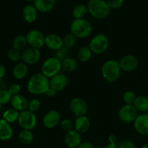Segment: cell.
Segmentation results:
<instances>
[{
	"label": "cell",
	"mask_w": 148,
	"mask_h": 148,
	"mask_svg": "<svg viewBox=\"0 0 148 148\" xmlns=\"http://www.w3.org/2000/svg\"><path fill=\"white\" fill-rule=\"evenodd\" d=\"M121 71L126 72H134L139 65V61L135 56L132 54H127L123 56L119 62Z\"/></svg>",
	"instance_id": "4fadbf2b"
},
{
	"label": "cell",
	"mask_w": 148,
	"mask_h": 148,
	"mask_svg": "<svg viewBox=\"0 0 148 148\" xmlns=\"http://www.w3.org/2000/svg\"><path fill=\"white\" fill-rule=\"evenodd\" d=\"M109 38L103 33H99L93 36L89 42L88 46L91 51L95 54H101L106 51L109 46Z\"/></svg>",
	"instance_id": "8992f818"
},
{
	"label": "cell",
	"mask_w": 148,
	"mask_h": 148,
	"mask_svg": "<svg viewBox=\"0 0 148 148\" xmlns=\"http://www.w3.org/2000/svg\"><path fill=\"white\" fill-rule=\"evenodd\" d=\"M134 128L138 134L148 135V114L139 115L134 121Z\"/></svg>",
	"instance_id": "2e32d148"
},
{
	"label": "cell",
	"mask_w": 148,
	"mask_h": 148,
	"mask_svg": "<svg viewBox=\"0 0 148 148\" xmlns=\"http://www.w3.org/2000/svg\"><path fill=\"white\" fill-rule=\"evenodd\" d=\"M40 106H41V103H40V100H38V98H33L30 101H28L27 109L32 112L36 113L40 110Z\"/></svg>",
	"instance_id": "e575fe53"
},
{
	"label": "cell",
	"mask_w": 148,
	"mask_h": 148,
	"mask_svg": "<svg viewBox=\"0 0 148 148\" xmlns=\"http://www.w3.org/2000/svg\"><path fill=\"white\" fill-rule=\"evenodd\" d=\"M19 126L22 130H33L37 124V117L35 113L29 111L28 109L20 113L18 120Z\"/></svg>",
	"instance_id": "52a82bcc"
},
{
	"label": "cell",
	"mask_w": 148,
	"mask_h": 148,
	"mask_svg": "<svg viewBox=\"0 0 148 148\" xmlns=\"http://www.w3.org/2000/svg\"><path fill=\"white\" fill-rule=\"evenodd\" d=\"M18 140L22 144L30 145L34 140V134L31 130H22L18 134Z\"/></svg>",
	"instance_id": "d4e9b609"
},
{
	"label": "cell",
	"mask_w": 148,
	"mask_h": 148,
	"mask_svg": "<svg viewBox=\"0 0 148 148\" xmlns=\"http://www.w3.org/2000/svg\"><path fill=\"white\" fill-rule=\"evenodd\" d=\"M142 148H148V143H146V144H145L142 147Z\"/></svg>",
	"instance_id": "7dc6e473"
},
{
	"label": "cell",
	"mask_w": 148,
	"mask_h": 148,
	"mask_svg": "<svg viewBox=\"0 0 148 148\" xmlns=\"http://www.w3.org/2000/svg\"><path fill=\"white\" fill-rule=\"evenodd\" d=\"M25 1H34V0H25Z\"/></svg>",
	"instance_id": "f907efd6"
},
{
	"label": "cell",
	"mask_w": 148,
	"mask_h": 148,
	"mask_svg": "<svg viewBox=\"0 0 148 148\" xmlns=\"http://www.w3.org/2000/svg\"><path fill=\"white\" fill-rule=\"evenodd\" d=\"M60 126L61 128L63 131H64L65 132H70L72 130H75V126H74V123L71 121L69 119H62L60 122Z\"/></svg>",
	"instance_id": "d590c367"
},
{
	"label": "cell",
	"mask_w": 148,
	"mask_h": 148,
	"mask_svg": "<svg viewBox=\"0 0 148 148\" xmlns=\"http://www.w3.org/2000/svg\"><path fill=\"white\" fill-rule=\"evenodd\" d=\"M88 7L83 4H78L72 10V17L74 19H83L88 13Z\"/></svg>",
	"instance_id": "83f0119b"
},
{
	"label": "cell",
	"mask_w": 148,
	"mask_h": 148,
	"mask_svg": "<svg viewBox=\"0 0 148 148\" xmlns=\"http://www.w3.org/2000/svg\"><path fill=\"white\" fill-rule=\"evenodd\" d=\"M49 88L50 79L43 75L41 72L32 75L27 82V90L32 95L45 94Z\"/></svg>",
	"instance_id": "6da1fadb"
},
{
	"label": "cell",
	"mask_w": 148,
	"mask_h": 148,
	"mask_svg": "<svg viewBox=\"0 0 148 148\" xmlns=\"http://www.w3.org/2000/svg\"><path fill=\"white\" fill-rule=\"evenodd\" d=\"M56 0H34L33 5L38 11L43 13L49 12L55 7Z\"/></svg>",
	"instance_id": "44dd1931"
},
{
	"label": "cell",
	"mask_w": 148,
	"mask_h": 148,
	"mask_svg": "<svg viewBox=\"0 0 148 148\" xmlns=\"http://www.w3.org/2000/svg\"><path fill=\"white\" fill-rule=\"evenodd\" d=\"M117 140H118L117 136L114 134L109 135V137H108V143H117Z\"/></svg>",
	"instance_id": "7bdbcfd3"
},
{
	"label": "cell",
	"mask_w": 148,
	"mask_h": 148,
	"mask_svg": "<svg viewBox=\"0 0 148 148\" xmlns=\"http://www.w3.org/2000/svg\"><path fill=\"white\" fill-rule=\"evenodd\" d=\"M20 116V112L17 111V110L14 109L13 108H8L2 114V119L5 120L7 122L12 124V123H14L17 121Z\"/></svg>",
	"instance_id": "484cf974"
},
{
	"label": "cell",
	"mask_w": 148,
	"mask_h": 148,
	"mask_svg": "<svg viewBox=\"0 0 148 148\" xmlns=\"http://www.w3.org/2000/svg\"><path fill=\"white\" fill-rule=\"evenodd\" d=\"M12 95L10 94L8 90H0V105L3 106L11 101Z\"/></svg>",
	"instance_id": "836d02e7"
},
{
	"label": "cell",
	"mask_w": 148,
	"mask_h": 148,
	"mask_svg": "<svg viewBox=\"0 0 148 148\" xmlns=\"http://www.w3.org/2000/svg\"><path fill=\"white\" fill-rule=\"evenodd\" d=\"M121 69L119 62L115 59L106 61L101 67V75L103 78L108 82H115L121 75Z\"/></svg>",
	"instance_id": "7a4b0ae2"
},
{
	"label": "cell",
	"mask_w": 148,
	"mask_h": 148,
	"mask_svg": "<svg viewBox=\"0 0 148 148\" xmlns=\"http://www.w3.org/2000/svg\"><path fill=\"white\" fill-rule=\"evenodd\" d=\"M69 108L74 115L76 117L84 116L87 114L88 110V106L86 101L82 98H73L69 103Z\"/></svg>",
	"instance_id": "8fae6325"
},
{
	"label": "cell",
	"mask_w": 148,
	"mask_h": 148,
	"mask_svg": "<svg viewBox=\"0 0 148 148\" xmlns=\"http://www.w3.org/2000/svg\"><path fill=\"white\" fill-rule=\"evenodd\" d=\"M77 62L72 57H68L62 62V67L66 72H72L77 68Z\"/></svg>",
	"instance_id": "4316f807"
},
{
	"label": "cell",
	"mask_w": 148,
	"mask_h": 148,
	"mask_svg": "<svg viewBox=\"0 0 148 148\" xmlns=\"http://www.w3.org/2000/svg\"><path fill=\"white\" fill-rule=\"evenodd\" d=\"M38 17V10L33 4H27L23 9V17L27 23H33Z\"/></svg>",
	"instance_id": "ffe728a7"
},
{
	"label": "cell",
	"mask_w": 148,
	"mask_h": 148,
	"mask_svg": "<svg viewBox=\"0 0 148 148\" xmlns=\"http://www.w3.org/2000/svg\"><path fill=\"white\" fill-rule=\"evenodd\" d=\"M64 143L69 148H77L82 143L81 134L75 130L68 132L65 134Z\"/></svg>",
	"instance_id": "e0dca14e"
},
{
	"label": "cell",
	"mask_w": 148,
	"mask_h": 148,
	"mask_svg": "<svg viewBox=\"0 0 148 148\" xmlns=\"http://www.w3.org/2000/svg\"><path fill=\"white\" fill-rule=\"evenodd\" d=\"M87 7L88 12L98 20L106 18L111 12V8L105 0H89Z\"/></svg>",
	"instance_id": "277c9868"
},
{
	"label": "cell",
	"mask_w": 148,
	"mask_h": 148,
	"mask_svg": "<svg viewBox=\"0 0 148 148\" xmlns=\"http://www.w3.org/2000/svg\"><path fill=\"white\" fill-rule=\"evenodd\" d=\"M94 148H103L102 147H94Z\"/></svg>",
	"instance_id": "681fc988"
},
{
	"label": "cell",
	"mask_w": 148,
	"mask_h": 148,
	"mask_svg": "<svg viewBox=\"0 0 148 148\" xmlns=\"http://www.w3.org/2000/svg\"><path fill=\"white\" fill-rule=\"evenodd\" d=\"M10 103H11L12 108L17 110L20 113L27 110L28 107V101L27 98L24 95H20V94L12 96Z\"/></svg>",
	"instance_id": "d6986e66"
},
{
	"label": "cell",
	"mask_w": 148,
	"mask_h": 148,
	"mask_svg": "<svg viewBox=\"0 0 148 148\" xmlns=\"http://www.w3.org/2000/svg\"><path fill=\"white\" fill-rule=\"evenodd\" d=\"M69 49H68L67 47L64 46L63 47L55 51V56L57 59H59L61 62H62L63 60L66 59V58L70 57V51H69Z\"/></svg>",
	"instance_id": "1f68e13d"
},
{
	"label": "cell",
	"mask_w": 148,
	"mask_h": 148,
	"mask_svg": "<svg viewBox=\"0 0 148 148\" xmlns=\"http://www.w3.org/2000/svg\"><path fill=\"white\" fill-rule=\"evenodd\" d=\"M8 90L12 96H14V95H19V94L20 93V91H21V87H20V85H19V84L13 83L9 87Z\"/></svg>",
	"instance_id": "ab89813d"
},
{
	"label": "cell",
	"mask_w": 148,
	"mask_h": 148,
	"mask_svg": "<svg viewBox=\"0 0 148 148\" xmlns=\"http://www.w3.org/2000/svg\"><path fill=\"white\" fill-rule=\"evenodd\" d=\"M77 148H94V146L90 142H82Z\"/></svg>",
	"instance_id": "b9f144b4"
},
{
	"label": "cell",
	"mask_w": 148,
	"mask_h": 148,
	"mask_svg": "<svg viewBox=\"0 0 148 148\" xmlns=\"http://www.w3.org/2000/svg\"><path fill=\"white\" fill-rule=\"evenodd\" d=\"M118 144L120 148H136L134 142L128 139H123Z\"/></svg>",
	"instance_id": "f35d334b"
},
{
	"label": "cell",
	"mask_w": 148,
	"mask_h": 148,
	"mask_svg": "<svg viewBox=\"0 0 148 148\" xmlns=\"http://www.w3.org/2000/svg\"><path fill=\"white\" fill-rule=\"evenodd\" d=\"M106 2L111 10H117L122 7L124 0H107Z\"/></svg>",
	"instance_id": "74e56055"
},
{
	"label": "cell",
	"mask_w": 148,
	"mask_h": 148,
	"mask_svg": "<svg viewBox=\"0 0 148 148\" xmlns=\"http://www.w3.org/2000/svg\"><path fill=\"white\" fill-rule=\"evenodd\" d=\"M61 69H62V62L56 56L48 58L41 65V73L49 79L59 74Z\"/></svg>",
	"instance_id": "5b68a950"
},
{
	"label": "cell",
	"mask_w": 148,
	"mask_h": 148,
	"mask_svg": "<svg viewBox=\"0 0 148 148\" xmlns=\"http://www.w3.org/2000/svg\"><path fill=\"white\" fill-rule=\"evenodd\" d=\"M1 111H2V106L0 105V114H1Z\"/></svg>",
	"instance_id": "c3c4849f"
},
{
	"label": "cell",
	"mask_w": 148,
	"mask_h": 148,
	"mask_svg": "<svg viewBox=\"0 0 148 148\" xmlns=\"http://www.w3.org/2000/svg\"><path fill=\"white\" fill-rule=\"evenodd\" d=\"M77 39V38L72 33H67L63 38L64 46L67 47L68 49H72L76 45Z\"/></svg>",
	"instance_id": "4dcf8cb0"
},
{
	"label": "cell",
	"mask_w": 148,
	"mask_h": 148,
	"mask_svg": "<svg viewBox=\"0 0 148 148\" xmlns=\"http://www.w3.org/2000/svg\"><path fill=\"white\" fill-rule=\"evenodd\" d=\"M45 46L50 50L56 51L64 46L63 38L56 33H49L46 36Z\"/></svg>",
	"instance_id": "9a60e30c"
},
{
	"label": "cell",
	"mask_w": 148,
	"mask_h": 148,
	"mask_svg": "<svg viewBox=\"0 0 148 148\" xmlns=\"http://www.w3.org/2000/svg\"><path fill=\"white\" fill-rule=\"evenodd\" d=\"M92 52L91 51L89 46H82L79 49L77 52V59L79 62H88L92 56Z\"/></svg>",
	"instance_id": "f546056e"
},
{
	"label": "cell",
	"mask_w": 148,
	"mask_h": 148,
	"mask_svg": "<svg viewBox=\"0 0 148 148\" xmlns=\"http://www.w3.org/2000/svg\"><path fill=\"white\" fill-rule=\"evenodd\" d=\"M56 92H56V91L54 89H53V88H51V87H50V88L48 89V90L46 91V93H45L44 95H46V96L48 97V98H53L54 96H56Z\"/></svg>",
	"instance_id": "60d3db41"
},
{
	"label": "cell",
	"mask_w": 148,
	"mask_h": 148,
	"mask_svg": "<svg viewBox=\"0 0 148 148\" xmlns=\"http://www.w3.org/2000/svg\"><path fill=\"white\" fill-rule=\"evenodd\" d=\"M139 111L136 109L134 105L125 104L119 108L118 116L120 121L126 124L134 123L137 117L138 116Z\"/></svg>",
	"instance_id": "ba28073f"
},
{
	"label": "cell",
	"mask_w": 148,
	"mask_h": 148,
	"mask_svg": "<svg viewBox=\"0 0 148 148\" xmlns=\"http://www.w3.org/2000/svg\"><path fill=\"white\" fill-rule=\"evenodd\" d=\"M61 115L59 111L56 110H50L44 114L42 119V123L45 128L51 129L57 127L58 124L61 122Z\"/></svg>",
	"instance_id": "7c38bea8"
},
{
	"label": "cell",
	"mask_w": 148,
	"mask_h": 148,
	"mask_svg": "<svg viewBox=\"0 0 148 148\" xmlns=\"http://www.w3.org/2000/svg\"><path fill=\"white\" fill-rule=\"evenodd\" d=\"M69 83V79L67 76L63 73L59 72L50 79V87L54 89L56 92L63 90Z\"/></svg>",
	"instance_id": "5bb4252c"
},
{
	"label": "cell",
	"mask_w": 148,
	"mask_h": 148,
	"mask_svg": "<svg viewBox=\"0 0 148 148\" xmlns=\"http://www.w3.org/2000/svg\"><path fill=\"white\" fill-rule=\"evenodd\" d=\"M70 33L77 38H86L92 34V25L85 18L74 19L70 24Z\"/></svg>",
	"instance_id": "3957f363"
},
{
	"label": "cell",
	"mask_w": 148,
	"mask_h": 148,
	"mask_svg": "<svg viewBox=\"0 0 148 148\" xmlns=\"http://www.w3.org/2000/svg\"><path fill=\"white\" fill-rule=\"evenodd\" d=\"M28 65L22 62L17 63L12 69V75L14 79H23L28 74Z\"/></svg>",
	"instance_id": "603a6c76"
},
{
	"label": "cell",
	"mask_w": 148,
	"mask_h": 148,
	"mask_svg": "<svg viewBox=\"0 0 148 148\" xmlns=\"http://www.w3.org/2000/svg\"><path fill=\"white\" fill-rule=\"evenodd\" d=\"M137 97L135 92H133L132 90H127L123 94V101L125 104L133 105Z\"/></svg>",
	"instance_id": "d6a6232c"
},
{
	"label": "cell",
	"mask_w": 148,
	"mask_h": 148,
	"mask_svg": "<svg viewBox=\"0 0 148 148\" xmlns=\"http://www.w3.org/2000/svg\"><path fill=\"white\" fill-rule=\"evenodd\" d=\"M7 57L13 62H18L21 60V53L19 51L14 49H11L7 52Z\"/></svg>",
	"instance_id": "8d00e7d4"
},
{
	"label": "cell",
	"mask_w": 148,
	"mask_h": 148,
	"mask_svg": "<svg viewBox=\"0 0 148 148\" xmlns=\"http://www.w3.org/2000/svg\"><path fill=\"white\" fill-rule=\"evenodd\" d=\"M75 130L80 134L87 132L90 127V120L86 115L76 117L74 122Z\"/></svg>",
	"instance_id": "ac0fdd59"
},
{
	"label": "cell",
	"mask_w": 148,
	"mask_h": 148,
	"mask_svg": "<svg viewBox=\"0 0 148 148\" xmlns=\"http://www.w3.org/2000/svg\"><path fill=\"white\" fill-rule=\"evenodd\" d=\"M12 46V49H16V50L19 51H23L27 46L26 36H23V35L17 36L13 39Z\"/></svg>",
	"instance_id": "cb8c5ba5"
},
{
	"label": "cell",
	"mask_w": 148,
	"mask_h": 148,
	"mask_svg": "<svg viewBox=\"0 0 148 148\" xmlns=\"http://www.w3.org/2000/svg\"><path fill=\"white\" fill-rule=\"evenodd\" d=\"M7 84L5 80L3 79V78H0V90H7Z\"/></svg>",
	"instance_id": "ee69618b"
},
{
	"label": "cell",
	"mask_w": 148,
	"mask_h": 148,
	"mask_svg": "<svg viewBox=\"0 0 148 148\" xmlns=\"http://www.w3.org/2000/svg\"><path fill=\"white\" fill-rule=\"evenodd\" d=\"M25 36L29 47L40 49L45 46L46 36L40 30L33 29L27 32Z\"/></svg>",
	"instance_id": "9c48e42d"
},
{
	"label": "cell",
	"mask_w": 148,
	"mask_h": 148,
	"mask_svg": "<svg viewBox=\"0 0 148 148\" xmlns=\"http://www.w3.org/2000/svg\"><path fill=\"white\" fill-rule=\"evenodd\" d=\"M133 105L138 111L147 112L148 111V98L146 96L137 97Z\"/></svg>",
	"instance_id": "f1b7e54d"
},
{
	"label": "cell",
	"mask_w": 148,
	"mask_h": 148,
	"mask_svg": "<svg viewBox=\"0 0 148 148\" xmlns=\"http://www.w3.org/2000/svg\"><path fill=\"white\" fill-rule=\"evenodd\" d=\"M6 68L4 65L0 64V78H3L6 75Z\"/></svg>",
	"instance_id": "f6af8a7d"
},
{
	"label": "cell",
	"mask_w": 148,
	"mask_h": 148,
	"mask_svg": "<svg viewBox=\"0 0 148 148\" xmlns=\"http://www.w3.org/2000/svg\"><path fill=\"white\" fill-rule=\"evenodd\" d=\"M13 136V129L10 123L3 119H0V140L7 141Z\"/></svg>",
	"instance_id": "7402d4cb"
},
{
	"label": "cell",
	"mask_w": 148,
	"mask_h": 148,
	"mask_svg": "<svg viewBox=\"0 0 148 148\" xmlns=\"http://www.w3.org/2000/svg\"><path fill=\"white\" fill-rule=\"evenodd\" d=\"M104 148H120L118 143H108Z\"/></svg>",
	"instance_id": "bcb514c9"
},
{
	"label": "cell",
	"mask_w": 148,
	"mask_h": 148,
	"mask_svg": "<svg viewBox=\"0 0 148 148\" xmlns=\"http://www.w3.org/2000/svg\"><path fill=\"white\" fill-rule=\"evenodd\" d=\"M41 53L40 49L35 48H26L21 53V60L27 65L36 64L40 61Z\"/></svg>",
	"instance_id": "30bf717a"
}]
</instances>
